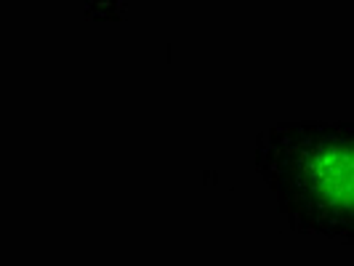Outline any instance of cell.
I'll list each match as a JSON object with an SVG mask.
<instances>
[{
  "label": "cell",
  "instance_id": "cell-1",
  "mask_svg": "<svg viewBox=\"0 0 354 266\" xmlns=\"http://www.w3.org/2000/svg\"><path fill=\"white\" fill-rule=\"evenodd\" d=\"M253 171L290 229L354 245V123L296 120L264 128Z\"/></svg>",
  "mask_w": 354,
  "mask_h": 266
}]
</instances>
